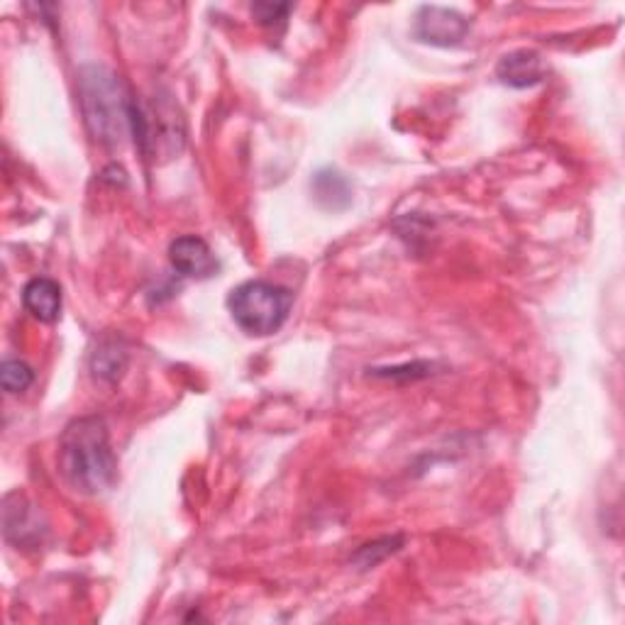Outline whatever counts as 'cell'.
Masks as SVG:
<instances>
[{"label": "cell", "mask_w": 625, "mask_h": 625, "mask_svg": "<svg viewBox=\"0 0 625 625\" xmlns=\"http://www.w3.org/2000/svg\"><path fill=\"white\" fill-rule=\"evenodd\" d=\"M59 471L69 487L96 497L108 491L117 477L105 423L96 416L69 423L59 440Z\"/></svg>", "instance_id": "obj_1"}, {"label": "cell", "mask_w": 625, "mask_h": 625, "mask_svg": "<svg viewBox=\"0 0 625 625\" xmlns=\"http://www.w3.org/2000/svg\"><path fill=\"white\" fill-rule=\"evenodd\" d=\"M79 101L88 133L105 147L133 137V96L108 66L88 64L79 74Z\"/></svg>", "instance_id": "obj_2"}, {"label": "cell", "mask_w": 625, "mask_h": 625, "mask_svg": "<svg viewBox=\"0 0 625 625\" xmlns=\"http://www.w3.org/2000/svg\"><path fill=\"white\" fill-rule=\"evenodd\" d=\"M291 291L267 281H247L228 299V309L247 335L264 337L277 333L291 313Z\"/></svg>", "instance_id": "obj_3"}, {"label": "cell", "mask_w": 625, "mask_h": 625, "mask_svg": "<svg viewBox=\"0 0 625 625\" xmlns=\"http://www.w3.org/2000/svg\"><path fill=\"white\" fill-rule=\"evenodd\" d=\"M133 139L145 157H174L184 147V123L171 103L133 98Z\"/></svg>", "instance_id": "obj_4"}, {"label": "cell", "mask_w": 625, "mask_h": 625, "mask_svg": "<svg viewBox=\"0 0 625 625\" xmlns=\"http://www.w3.org/2000/svg\"><path fill=\"white\" fill-rule=\"evenodd\" d=\"M469 20L459 15L452 8L440 6H423L413 22V34L416 40L433 46H457L467 38Z\"/></svg>", "instance_id": "obj_5"}, {"label": "cell", "mask_w": 625, "mask_h": 625, "mask_svg": "<svg viewBox=\"0 0 625 625\" xmlns=\"http://www.w3.org/2000/svg\"><path fill=\"white\" fill-rule=\"evenodd\" d=\"M171 267L184 277L208 279L218 271V259L213 250L206 244V240L196 238V235H186V238L174 240L169 247Z\"/></svg>", "instance_id": "obj_6"}, {"label": "cell", "mask_w": 625, "mask_h": 625, "mask_svg": "<svg viewBox=\"0 0 625 625\" xmlns=\"http://www.w3.org/2000/svg\"><path fill=\"white\" fill-rule=\"evenodd\" d=\"M497 74L506 86L528 88V86L540 84V81L545 79V64H542L538 52L518 50L501 59L497 66Z\"/></svg>", "instance_id": "obj_7"}, {"label": "cell", "mask_w": 625, "mask_h": 625, "mask_svg": "<svg viewBox=\"0 0 625 625\" xmlns=\"http://www.w3.org/2000/svg\"><path fill=\"white\" fill-rule=\"evenodd\" d=\"M22 303L40 323H54L62 313V289L52 279H32L22 291Z\"/></svg>", "instance_id": "obj_8"}, {"label": "cell", "mask_w": 625, "mask_h": 625, "mask_svg": "<svg viewBox=\"0 0 625 625\" xmlns=\"http://www.w3.org/2000/svg\"><path fill=\"white\" fill-rule=\"evenodd\" d=\"M127 367V350L121 340H103L91 357L93 376L101 382H117Z\"/></svg>", "instance_id": "obj_9"}, {"label": "cell", "mask_w": 625, "mask_h": 625, "mask_svg": "<svg viewBox=\"0 0 625 625\" xmlns=\"http://www.w3.org/2000/svg\"><path fill=\"white\" fill-rule=\"evenodd\" d=\"M313 194H315L317 204L330 208V210L347 208L350 200H352V191H350L347 179L340 171H335V169H323V171L315 174Z\"/></svg>", "instance_id": "obj_10"}, {"label": "cell", "mask_w": 625, "mask_h": 625, "mask_svg": "<svg viewBox=\"0 0 625 625\" xmlns=\"http://www.w3.org/2000/svg\"><path fill=\"white\" fill-rule=\"evenodd\" d=\"M34 382V374L25 362L20 360H8L3 362V369H0V384L8 394H22L30 384Z\"/></svg>", "instance_id": "obj_11"}, {"label": "cell", "mask_w": 625, "mask_h": 625, "mask_svg": "<svg viewBox=\"0 0 625 625\" xmlns=\"http://www.w3.org/2000/svg\"><path fill=\"white\" fill-rule=\"evenodd\" d=\"M291 13V6H274V3H257L252 8V15L262 22V25L271 28L277 25V22L287 20V15Z\"/></svg>", "instance_id": "obj_12"}]
</instances>
